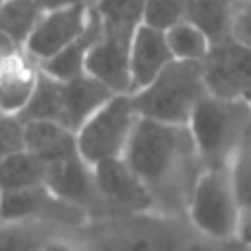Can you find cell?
<instances>
[{
	"mask_svg": "<svg viewBox=\"0 0 251 251\" xmlns=\"http://www.w3.org/2000/svg\"><path fill=\"white\" fill-rule=\"evenodd\" d=\"M93 2H75L66 7L44 9L31 38L26 40L25 51L38 64L55 57L60 51L79 40L91 25Z\"/></svg>",
	"mask_w": 251,
	"mask_h": 251,
	"instance_id": "obj_8",
	"label": "cell"
},
{
	"mask_svg": "<svg viewBox=\"0 0 251 251\" xmlns=\"http://www.w3.org/2000/svg\"><path fill=\"white\" fill-rule=\"evenodd\" d=\"M49 163L33 152L22 150L2 156V192L31 190L47 185Z\"/></svg>",
	"mask_w": 251,
	"mask_h": 251,
	"instance_id": "obj_18",
	"label": "cell"
},
{
	"mask_svg": "<svg viewBox=\"0 0 251 251\" xmlns=\"http://www.w3.org/2000/svg\"><path fill=\"white\" fill-rule=\"evenodd\" d=\"M146 2L148 0H95V9L106 26L134 33L143 22Z\"/></svg>",
	"mask_w": 251,
	"mask_h": 251,
	"instance_id": "obj_21",
	"label": "cell"
},
{
	"mask_svg": "<svg viewBox=\"0 0 251 251\" xmlns=\"http://www.w3.org/2000/svg\"><path fill=\"white\" fill-rule=\"evenodd\" d=\"M47 251H79V249H73V247H69V245H62V243H53V245H49Z\"/></svg>",
	"mask_w": 251,
	"mask_h": 251,
	"instance_id": "obj_27",
	"label": "cell"
},
{
	"mask_svg": "<svg viewBox=\"0 0 251 251\" xmlns=\"http://www.w3.org/2000/svg\"><path fill=\"white\" fill-rule=\"evenodd\" d=\"M165 35H168L170 49L174 53V60L203 62L207 53L212 51V40L207 38V33L190 20H183L178 25L170 26Z\"/></svg>",
	"mask_w": 251,
	"mask_h": 251,
	"instance_id": "obj_20",
	"label": "cell"
},
{
	"mask_svg": "<svg viewBox=\"0 0 251 251\" xmlns=\"http://www.w3.org/2000/svg\"><path fill=\"white\" fill-rule=\"evenodd\" d=\"M132 35L128 31L106 26L93 44L86 60V73L104 82L115 93H130V44Z\"/></svg>",
	"mask_w": 251,
	"mask_h": 251,
	"instance_id": "obj_11",
	"label": "cell"
},
{
	"mask_svg": "<svg viewBox=\"0 0 251 251\" xmlns=\"http://www.w3.org/2000/svg\"><path fill=\"white\" fill-rule=\"evenodd\" d=\"M231 38L251 47V0H240L234 26H231Z\"/></svg>",
	"mask_w": 251,
	"mask_h": 251,
	"instance_id": "obj_25",
	"label": "cell"
},
{
	"mask_svg": "<svg viewBox=\"0 0 251 251\" xmlns=\"http://www.w3.org/2000/svg\"><path fill=\"white\" fill-rule=\"evenodd\" d=\"M47 190L62 203L73 205L82 212L104 207L100 190H97L95 168L86 163L82 154L49 163Z\"/></svg>",
	"mask_w": 251,
	"mask_h": 251,
	"instance_id": "obj_12",
	"label": "cell"
},
{
	"mask_svg": "<svg viewBox=\"0 0 251 251\" xmlns=\"http://www.w3.org/2000/svg\"><path fill=\"white\" fill-rule=\"evenodd\" d=\"M75 2H95V0H40L42 9H55V7H66V4Z\"/></svg>",
	"mask_w": 251,
	"mask_h": 251,
	"instance_id": "obj_26",
	"label": "cell"
},
{
	"mask_svg": "<svg viewBox=\"0 0 251 251\" xmlns=\"http://www.w3.org/2000/svg\"><path fill=\"white\" fill-rule=\"evenodd\" d=\"M187 223L196 234L216 243H229L243 234L245 209L236 187L234 170H203L187 205Z\"/></svg>",
	"mask_w": 251,
	"mask_h": 251,
	"instance_id": "obj_4",
	"label": "cell"
},
{
	"mask_svg": "<svg viewBox=\"0 0 251 251\" xmlns=\"http://www.w3.org/2000/svg\"><path fill=\"white\" fill-rule=\"evenodd\" d=\"M172 62L174 53L165 31L141 22L130 44V93H137L154 82Z\"/></svg>",
	"mask_w": 251,
	"mask_h": 251,
	"instance_id": "obj_13",
	"label": "cell"
},
{
	"mask_svg": "<svg viewBox=\"0 0 251 251\" xmlns=\"http://www.w3.org/2000/svg\"><path fill=\"white\" fill-rule=\"evenodd\" d=\"M240 0H192L187 20L207 33L212 44L231 38V26Z\"/></svg>",
	"mask_w": 251,
	"mask_h": 251,
	"instance_id": "obj_17",
	"label": "cell"
},
{
	"mask_svg": "<svg viewBox=\"0 0 251 251\" xmlns=\"http://www.w3.org/2000/svg\"><path fill=\"white\" fill-rule=\"evenodd\" d=\"M231 170H234L236 187H238V196L245 209V218H247L251 216V134L247 137L245 146L240 148Z\"/></svg>",
	"mask_w": 251,
	"mask_h": 251,
	"instance_id": "obj_23",
	"label": "cell"
},
{
	"mask_svg": "<svg viewBox=\"0 0 251 251\" xmlns=\"http://www.w3.org/2000/svg\"><path fill=\"white\" fill-rule=\"evenodd\" d=\"M141 119L130 93L113 95L77 130L79 154L91 165L110 159H124Z\"/></svg>",
	"mask_w": 251,
	"mask_h": 251,
	"instance_id": "obj_6",
	"label": "cell"
},
{
	"mask_svg": "<svg viewBox=\"0 0 251 251\" xmlns=\"http://www.w3.org/2000/svg\"><path fill=\"white\" fill-rule=\"evenodd\" d=\"M101 29H104V22H101V16L97 13L95 2H93V13H91V25H88L86 33L79 40H75L71 47H66L64 51H60L55 57L42 62L40 69L47 75L55 79H62V82H69V79L77 77V75L86 73V60L88 53H91L93 44L97 42V38L101 35Z\"/></svg>",
	"mask_w": 251,
	"mask_h": 251,
	"instance_id": "obj_16",
	"label": "cell"
},
{
	"mask_svg": "<svg viewBox=\"0 0 251 251\" xmlns=\"http://www.w3.org/2000/svg\"><path fill=\"white\" fill-rule=\"evenodd\" d=\"M124 159L152 192L156 212H187L192 190L205 170L187 126L141 117Z\"/></svg>",
	"mask_w": 251,
	"mask_h": 251,
	"instance_id": "obj_1",
	"label": "cell"
},
{
	"mask_svg": "<svg viewBox=\"0 0 251 251\" xmlns=\"http://www.w3.org/2000/svg\"><path fill=\"white\" fill-rule=\"evenodd\" d=\"M93 168L106 212L113 216L159 214L152 192L126 159H110Z\"/></svg>",
	"mask_w": 251,
	"mask_h": 251,
	"instance_id": "obj_7",
	"label": "cell"
},
{
	"mask_svg": "<svg viewBox=\"0 0 251 251\" xmlns=\"http://www.w3.org/2000/svg\"><path fill=\"white\" fill-rule=\"evenodd\" d=\"M205 170L231 168L251 130L247 100L207 95L187 124Z\"/></svg>",
	"mask_w": 251,
	"mask_h": 251,
	"instance_id": "obj_2",
	"label": "cell"
},
{
	"mask_svg": "<svg viewBox=\"0 0 251 251\" xmlns=\"http://www.w3.org/2000/svg\"><path fill=\"white\" fill-rule=\"evenodd\" d=\"M26 150L47 163L71 159L79 154L77 132L57 122H26Z\"/></svg>",
	"mask_w": 251,
	"mask_h": 251,
	"instance_id": "obj_15",
	"label": "cell"
},
{
	"mask_svg": "<svg viewBox=\"0 0 251 251\" xmlns=\"http://www.w3.org/2000/svg\"><path fill=\"white\" fill-rule=\"evenodd\" d=\"M42 13L44 9L40 0H2V9H0L2 35L11 40L16 47L25 49Z\"/></svg>",
	"mask_w": 251,
	"mask_h": 251,
	"instance_id": "obj_19",
	"label": "cell"
},
{
	"mask_svg": "<svg viewBox=\"0 0 251 251\" xmlns=\"http://www.w3.org/2000/svg\"><path fill=\"white\" fill-rule=\"evenodd\" d=\"M0 146H2V156L26 150V122L20 115H4L2 113Z\"/></svg>",
	"mask_w": 251,
	"mask_h": 251,
	"instance_id": "obj_24",
	"label": "cell"
},
{
	"mask_svg": "<svg viewBox=\"0 0 251 251\" xmlns=\"http://www.w3.org/2000/svg\"><path fill=\"white\" fill-rule=\"evenodd\" d=\"M245 100H247V101H249V104H251V93H249V95H247V97H245Z\"/></svg>",
	"mask_w": 251,
	"mask_h": 251,
	"instance_id": "obj_28",
	"label": "cell"
},
{
	"mask_svg": "<svg viewBox=\"0 0 251 251\" xmlns=\"http://www.w3.org/2000/svg\"><path fill=\"white\" fill-rule=\"evenodd\" d=\"M130 95L141 117L187 126L199 104L209 95L203 62L174 60L154 82Z\"/></svg>",
	"mask_w": 251,
	"mask_h": 251,
	"instance_id": "obj_3",
	"label": "cell"
},
{
	"mask_svg": "<svg viewBox=\"0 0 251 251\" xmlns=\"http://www.w3.org/2000/svg\"><path fill=\"white\" fill-rule=\"evenodd\" d=\"M192 0H148L143 22L150 26H156L161 31H168L170 26L187 20Z\"/></svg>",
	"mask_w": 251,
	"mask_h": 251,
	"instance_id": "obj_22",
	"label": "cell"
},
{
	"mask_svg": "<svg viewBox=\"0 0 251 251\" xmlns=\"http://www.w3.org/2000/svg\"><path fill=\"white\" fill-rule=\"evenodd\" d=\"M203 71L209 95L245 100L251 93V47L236 38L212 44Z\"/></svg>",
	"mask_w": 251,
	"mask_h": 251,
	"instance_id": "obj_9",
	"label": "cell"
},
{
	"mask_svg": "<svg viewBox=\"0 0 251 251\" xmlns=\"http://www.w3.org/2000/svg\"><path fill=\"white\" fill-rule=\"evenodd\" d=\"M117 93L108 88L97 77L84 73L77 77L62 82V106H64V126L77 132L88 117L97 113L106 101Z\"/></svg>",
	"mask_w": 251,
	"mask_h": 251,
	"instance_id": "obj_14",
	"label": "cell"
},
{
	"mask_svg": "<svg viewBox=\"0 0 251 251\" xmlns=\"http://www.w3.org/2000/svg\"><path fill=\"white\" fill-rule=\"evenodd\" d=\"M40 64L2 35V64H0V108L4 115H20L29 106L40 82Z\"/></svg>",
	"mask_w": 251,
	"mask_h": 251,
	"instance_id": "obj_10",
	"label": "cell"
},
{
	"mask_svg": "<svg viewBox=\"0 0 251 251\" xmlns=\"http://www.w3.org/2000/svg\"><path fill=\"white\" fill-rule=\"evenodd\" d=\"M113 218L97 227L91 251H185L187 247V234L174 223L176 216L139 214Z\"/></svg>",
	"mask_w": 251,
	"mask_h": 251,
	"instance_id": "obj_5",
	"label": "cell"
}]
</instances>
